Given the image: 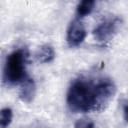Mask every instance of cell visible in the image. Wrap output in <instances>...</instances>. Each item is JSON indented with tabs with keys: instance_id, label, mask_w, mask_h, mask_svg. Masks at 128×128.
I'll return each instance as SVG.
<instances>
[{
	"instance_id": "obj_1",
	"label": "cell",
	"mask_w": 128,
	"mask_h": 128,
	"mask_svg": "<svg viewBox=\"0 0 128 128\" xmlns=\"http://www.w3.org/2000/svg\"><path fill=\"white\" fill-rule=\"evenodd\" d=\"M116 86L110 78L75 79L67 92V104L71 111L90 112L101 111L112 100Z\"/></svg>"
},
{
	"instance_id": "obj_2",
	"label": "cell",
	"mask_w": 128,
	"mask_h": 128,
	"mask_svg": "<svg viewBox=\"0 0 128 128\" xmlns=\"http://www.w3.org/2000/svg\"><path fill=\"white\" fill-rule=\"evenodd\" d=\"M28 60V51L20 48L11 52L4 65V81L9 85L22 83L28 76L26 75V64Z\"/></svg>"
},
{
	"instance_id": "obj_3",
	"label": "cell",
	"mask_w": 128,
	"mask_h": 128,
	"mask_svg": "<svg viewBox=\"0 0 128 128\" xmlns=\"http://www.w3.org/2000/svg\"><path fill=\"white\" fill-rule=\"evenodd\" d=\"M120 24L121 20L117 17L107 19L96 26V28L93 30V35L98 42H107L116 34Z\"/></svg>"
},
{
	"instance_id": "obj_4",
	"label": "cell",
	"mask_w": 128,
	"mask_h": 128,
	"mask_svg": "<svg viewBox=\"0 0 128 128\" xmlns=\"http://www.w3.org/2000/svg\"><path fill=\"white\" fill-rule=\"evenodd\" d=\"M86 37V29L79 18L74 19L67 30V42L70 47L79 46Z\"/></svg>"
},
{
	"instance_id": "obj_5",
	"label": "cell",
	"mask_w": 128,
	"mask_h": 128,
	"mask_svg": "<svg viewBox=\"0 0 128 128\" xmlns=\"http://www.w3.org/2000/svg\"><path fill=\"white\" fill-rule=\"evenodd\" d=\"M35 92H36V85H35L34 80L27 77L21 83V88H20V92H19L20 99L23 102L30 103L34 99Z\"/></svg>"
},
{
	"instance_id": "obj_6",
	"label": "cell",
	"mask_w": 128,
	"mask_h": 128,
	"mask_svg": "<svg viewBox=\"0 0 128 128\" xmlns=\"http://www.w3.org/2000/svg\"><path fill=\"white\" fill-rule=\"evenodd\" d=\"M54 57L55 51L50 45H43L36 55V58L40 63H49L54 59Z\"/></svg>"
},
{
	"instance_id": "obj_7",
	"label": "cell",
	"mask_w": 128,
	"mask_h": 128,
	"mask_svg": "<svg viewBox=\"0 0 128 128\" xmlns=\"http://www.w3.org/2000/svg\"><path fill=\"white\" fill-rule=\"evenodd\" d=\"M94 6H95V1H92V0L81 1L77 5V8H76L77 17L80 19V18H83V17L89 15L93 11Z\"/></svg>"
},
{
	"instance_id": "obj_8",
	"label": "cell",
	"mask_w": 128,
	"mask_h": 128,
	"mask_svg": "<svg viewBox=\"0 0 128 128\" xmlns=\"http://www.w3.org/2000/svg\"><path fill=\"white\" fill-rule=\"evenodd\" d=\"M12 116H13V113H12V110L10 108H3L1 110V113H0V125L2 128H5L7 127L11 121H12Z\"/></svg>"
},
{
	"instance_id": "obj_9",
	"label": "cell",
	"mask_w": 128,
	"mask_h": 128,
	"mask_svg": "<svg viewBox=\"0 0 128 128\" xmlns=\"http://www.w3.org/2000/svg\"><path fill=\"white\" fill-rule=\"evenodd\" d=\"M75 128H94V123L89 119H79L75 124Z\"/></svg>"
},
{
	"instance_id": "obj_10",
	"label": "cell",
	"mask_w": 128,
	"mask_h": 128,
	"mask_svg": "<svg viewBox=\"0 0 128 128\" xmlns=\"http://www.w3.org/2000/svg\"><path fill=\"white\" fill-rule=\"evenodd\" d=\"M124 115H125V118H126V120L128 121V105L125 107V109H124Z\"/></svg>"
},
{
	"instance_id": "obj_11",
	"label": "cell",
	"mask_w": 128,
	"mask_h": 128,
	"mask_svg": "<svg viewBox=\"0 0 128 128\" xmlns=\"http://www.w3.org/2000/svg\"><path fill=\"white\" fill-rule=\"evenodd\" d=\"M34 128H47V127H46V126H43L42 124H38V125H37L36 127H34Z\"/></svg>"
}]
</instances>
